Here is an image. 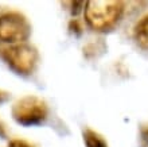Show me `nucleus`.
<instances>
[{
  "mask_svg": "<svg viewBox=\"0 0 148 147\" xmlns=\"http://www.w3.org/2000/svg\"><path fill=\"white\" fill-rule=\"evenodd\" d=\"M124 3L120 0H89L85 3V20L94 31H106L120 20Z\"/></svg>",
  "mask_w": 148,
  "mask_h": 147,
  "instance_id": "1",
  "label": "nucleus"
},
{
  "mask_svg": "<svg viewBox=\"0 0 148 147\" xmlns=\"http://www.w3.org/2000/svg\"><path fill=\"white\" fill-rule=\"evenodd\" d=\"M49 115V108L45 100L36 96H26L15 103L12 117L23 127H34L45 123Z\"/></svg>",
  "mask_w": 148,
  "mask_h": 147,
  "instance_id": "2",
  "label": "nucleus"
},
{
  "mask_svg": "<svg viewBox=\"0 0 148 147\" xmlns=\"http://www.w3.org/2000/svg\"><path fill=\"white\" fill-rule=\"evenodd\" d=\"M1 57L10 69L22 76H28L35 70L38 65V51L34 46L27 43H19L4 49Z\"/></svg>",
  "mask_w": 148,
  "mask_h": 147,
  "instance_id": "3",
  "label": "nucleus"
},
{
  "mask_svg": "<svg viewBox=\"0 0 148 147\" xmlns=\"http://www.w3.org/2000/svg\"><path fill=\"white\" fill-rule=\"evenodd\" d=\"M31 26L19 12H8L0 16V42L19 45L27 41Z\"/></svg>",
  "mask_w": 148,
  "mask_h": 147,
  "instance_id": "4",
  "label": "nucleus"
},
{
  "mask_svg": "<svg viewBox=\"0 0 148 147\" xmlns=\"http://www.w3.org/2000/svg\"><path fill=\"white\" fill-rule=\"evenodd\" d=\"M133 37L141 49L148 50V15L141 18L136 23L135 30H133Z\"/></svg>",
  "mask_w": 148,
  "mask_h": 147,
  "instance_id": "5",
  "label": "nucleus"
},
{
  "mask_svg": "<svg viewBox=\"0 0 148 147\" xmlns=\"http://www.w3.org/2000/svg\"><path fill=\"white\" fill-rule=\"evenodd\" d=\"M82 136H84V143L86 147H108L105 139L90 128H85Z\"/></svg>",
  "mask_w": 148,
  "mask_h": 147,
  "instance_id": "6",
  "label": "nucleus"
},
{
  "mask_svg": "<svg viewBox=\"0 0 148 147\" xmlns=\"http://www.w3.org/2000/svg\"><path fill=\"white\" fill-rule=\"evenodd\" d=\"M8 147H34L31 146L30 143H27L26 140H22V139H14L8 143Z\"/></svg>",
  "mask_w": 148,
  "mask_h": 147,
  "instance_id": "7",
  "label": "nucleus"
},
{
  "mask_svg": "<svg viewBox=\"0 0 148 147\" xmlns=\"http://www.w3.org/2000/svg\"><path fill=\"white\" fill-rule=\"evenodd\" d=\"M82 6H84V1H71V15H77L81 11Z\"/></svg>",
  "mask_w": 148,
  "mask_h": 147,
  "instance_id": "8",
  "label": "nucleus"
},
{
  "mask_svg": "<svg viewBox=\"0 0 148 147\" xmlns=\"http://www.w3.org/2000/svg\"><path fill=\"white\" fill-rule=\"evenodd\" d=\"M74 28V32H77V34H81V27H79V24H78L77 20H71L70 22V30Z\"/></svg>",
  "mask_w": 148,
  "mask_h": 147,
  "instance_id": "9",
  "label": "nucleus"
},
{
  "mask_svg": "<svg viewBox=\"0 0 148 147\" xmlns=\"http://www.w3.org/2000/svg\"><path fill=\"white\" fill-rule=\"evenodd\" d=\"M7 99H8V93L1 92V90H0V104L4 103V101H7Z\"/></svg>",
  "mask_w": 148,
  "mask_h": 147,
  "instance_id": "10",
  "label": "nucleus"
},
{
  "mask_svg": "<svg viewBox=\"0 0 148 147\" xmlns=\"http://www.w3.org/2000/svg\"><path fill=\"white\" fill-rule=\"evenodd\" d=\"M0 138H5V131H4V127L0 123Z\"/></svg>",
  "mask_w": 148,
  "mask_h": 147,
  "instance_id": "11",
  "label": "nucleus"
},
{
  "mask_svg": "<svg viewBox=\"0 0 148 147\" xmlns=\"http://www.w3.org/2000/svg\"><path fill=\"white\" fill-rule=\"evenodd\" d=\"M143 135H144L145 140H147V142H148V130H145V131H144V134H143Z\"/></svg>",
  "mask_w": 148,
  "mask_h": 147,
  "instance_id": "12",
  "label": "nucleus"
}]
</instances>
